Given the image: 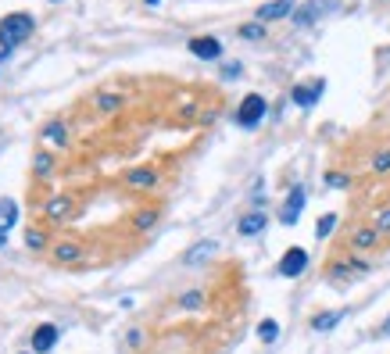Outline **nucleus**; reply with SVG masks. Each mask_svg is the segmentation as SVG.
<instances>
[{"label": "nucleus", "mask_w": 390, "mask_h": 354, "mask_svg": "<svg viewBox=\"0 0 390 354\" xmlns=\"http://www.w3.org/2000/svg\"><path fill=\"white\" fill-rule=\"evenodd\" d=\"M14 222H18V207H14V201H0V233H8Z\"/></svg>", "instance_id": "ddd939ff"}, {"label": "nucleus", "mask_w": 390, "mask_h": 354, "mask_svg": "<svg viewBox=\"0 0 390 354\" xmlns=\"http://www.w3.org/2000/svg\"><path fill=\"white\" fill-rule=\"evenodd\" d=\"M200 301H205V297H200L197 290H194V294H186V297H183V308H200Z\"/></svg>", "instance_id": "393cba45"}, {"label": "nucleus", "mask_w": 390, "mask_h": 354, "mask_svg": "<svg viewBox=\"0 0 390 354\" xmlns=\"http://www.w3.org/2000/svg\"><path fill=\"white\" fill-rule=\"evenodd\" d=\"M190 54L205 58V61H215L218 54H222V43L211 40V36H197V40H190Z\"/></svg>", "instance_id": "423d86ee"}, {"label": "nucleus", "mask_w": 390, "mask_h": 354, "mask_svg": "<svg viewBox=\"0 0 390 354\" xmlns=\"http://www.w3.org/2000/svg\"><path fill=\"white\" fill-rule=\"evenodd\" d=\"M372 229L376 233H390V207H380L376 218H372Z\"/></svg>", "instance_id": "a211bd4d"}, {"label": "nucleus", "mask_w": 390, "mask_h": 354, "mask_svg": "<svg viewBox=\"0 0 390 354\" xmlns=\"http://www.w3.org/2000/svg\"><path fill=\"white\" fill-rule=\"evenodd\" d=\"M261 118H265V97H258V93L244 97V104L237 108V122H240L244 129H255Z\"/></svg>", "instance_id": "f03ea898"}, {"label": "nucleus", "mask_w": 390, "mask_h": 354, "mask_svg": "<svg viewBox=\"0 0 390 354\" xmlns=\"http://www.w3.org/2000/svg\"><path fill=\"white\" fill-rule=\"evenodd\" d=\"M301 212H304V186H294L290 197H287V204H283V212H279V222L294 225V222L301 218Z\"/></svg>", "instance_id": "20e7f679"}, {"label": "nucleus", "mask_w": 390, "mask_h": 354, "mask_svg": "<svg viewBox=\"0 0 390 354\" xmlns=\"http://www.w3.org/2000/svg\"><path fill=\"white\" fill-rule=\"evenodd\" d=\"M211 254H215V244L208 240V244H197V247H190V251H186V257H183V262L190 265V268H197V265H205Z\"/></svg>", "instance_id": "9d476101"}, {"label": "nucleus", "mask_w": 390, "mask_h": 354, "mask_svg": "<svg viewBox=\"0 0 390 354\" xmlns=\"http://www.w3.org/2000/svg\"><path fill=\"white\" fill-rule=\"evenodd\" d=\"M304 268H308V251H301V247H290L283 257H279V276H287V279L301 276Z\"/></svg>", "instance_id": "7ed1b4c3"}, {"label": "nucleus", "mask_w": 390, "mask_h": 354, "mask_svg": "<svg viewBox=\"0 0 390 354\" xmlns=\"http://www.w3.org/2000/svg\"><path fill=\"white\" fill-rule=\"evenodd\" d=\"M65 212H68V201H65V197H57V201L47 204V215H54V218H61Z\"/></svg>", "instance_id": "aec40b11"}, {"label": "nucleus", "mask_w": 390, "mask_h": 354, "mask_svg": "<svg viewBox=\"0 0 390 354\" xmlns=\"http://www.w3.org/2000/svg\"><path fill=\"white\" fill-rule=\"evenodd\" d=\"M47 136H51V140H65V125H51V129H47Z\"/></svg>", "instance_id": "a878e982"}, {"label": "nucleus", "mask_w": 390, "mask_h": 354, "mask_svg": "<svg viewBox=\"0 0 390 354\" xmlns=\"http://www.w3.org/2000/svg\"><path fill=\"white\" fill-rule=\"evenodd\" d=\"M25 244L33 247V251H40V247H43V233H36V229H29V236H25Z\"/></svg>", "instance_id": "5701e85b"}, {"label": "nucleus", "mask_w": 390, "mask_h": 354, "mask_svg": "<svg viewBox=\"0 0 390 354\" xmlns=\"http://www.w3.org/2000/svg\"><path fill=\"white\" fill-rule=\"evenodd\" d=\"M4 244H8V236H4V233H0V247H4Z\"/></svg>", "instance_id": "c85d7f7f"}, {"label": "nucleus", "mask_w": 390, "mask_h": 354, "mask_svg": "<svg viewBox=\"0 0 390 354\" xmlns=\"http://www.w3.org/2000/svg\"><path fill=\"white\" fill-rule=\"evenodd\" d=\"M383 336H390V315H387V322H383Z\"/></svg>", "instance_id": "cd10ccee"}, {"label": "nucleus", "mask_w": 390, "mask_h": 354, "mask_svg": "<svg viewBox=\"0 0 390 354\" xmlns=\"http://www.w3.org/2000/svg\"><path fill=\"white\" fill-rule=\"evenodd\" d=\"M322 90H326V83H322V79H315V83H308V86H294L290 97H294V104H298V108H311L322 97Z\"/></svg>", "instance_id": "39448f33"}, {"label": "nucleus", "mask_w": 390, "mask_h": 354, "mask_svg": "<svg viewBox=\"0 0 390 354\" xmlns=\"http://www.w3.org/2000/svg\"><path fill=\"white\" fill-rule=\"evenodd\" d=\"M154 218H158L154 212H144V215H136V229H147V225H154Z\"/></svg>", "instance_id": "b1692460"}, {"label": "nucleus", "mask_w": 390, "mask_h": 354, "mask_svg": "<svg viewBox=\"0 0 390 354\" xmlns=\"http://www.w3.org/2000/svg\"><path fill=\"white\" fill-rule=\"evenodd\" d=\"M376 240H380L376 229H358V233L351 236V244H354V247H362V251H369V247H376Z\"/></svg>", "instance_id": "4468645a"}, {"label": "nucleus", "mask_w": 390, "mask_h": 354, "mask_svg": "<svg viewBox=\"0 0 390 354\" xmlns=\"http://www.w3.org/2000/svg\"><path fill=\"white\" fill-rule=\"evenodd\" d=\"M294 11V0H272V4L258 8V22H276V18H287Z\"/></svg>", "instance_id": "0eeeda50"}, {"label": "nucleus", "mask_w": 390, "mask_h": 354, "mask_svg": "<svg viewBox=\"0 0 390 354\" xmlns=\"http://www.w3.org/2000/svg\"><path fill=\"white\" fill-rule=\"evenodd\" d=\"M25 36H33V14L18 11V14H8V18L0 22V47H4V54L14 51Z\"/></svg>", "instance_id": "f257e3e1"}, {"label": "nucleus", "mask_w": 390, "mask_h": 354, "mask_svg": "<svg viewBox=\"0 0 390 354\" xmlns=\"http://www.w3.org/2000/svg\"><path fill=\"white\" fill-rule=\"evenodd\" d=\"M348 312H322V315H315L311 318V329L315 333H330V329H337V322L344 318Z\"/></svg>", "instance_id": "9b49d317"}, {"label": "nucleus", "mask_w": 390, "mask_h": 354, "mask_svg": "<svg viewBox=\"0 0 390 354\" xmlns=\"http://www.w3.org/2000/svg\"><path fill=\"white\" fill-rule=\"evenodd\" d=\"M258 336H261V340H265V344H272V340H276V336H279V326H276V322H272V318H265V322H261V326H258Z\"/></svg>", "instance_id": "dca6fc26"}, {"label": "nucleus", "mask_w": 390, "mask_h": 354, "mask_svg": "<svg viewBox=\"0 0 390 354\" xmlns=\"http://www.w3.org/2000/svg\"><path fill=\"white\" fill-rule=\"evenodd\" d=\"M54 344H57V326L47 322V326H40L36 336H33V351H51Z\"/></svg>", "instance_id": "6e6552de"}, {"label": "nucleus", "mask_w": 390, "mask_h": 354, "mask_svg": "<svg viewBox=\"0 0 390 354\" xmlns=\"http://www.w3.org/2000/svg\"><path fill=\"white\" fill-rule=\"evenodd\" d=\"M54 257H57V265H61V262H79L83 251L75 247V244H61V247H54Z\"/></svg>", "instance_id": "2eb2a0df"}, {"label": "nucleus", "mask_w": 390, "mask_h": 354, "mask_svg": "<svg viewBox=\"0 0 390 354\" xmlns=\"http://www.w3.org/2000/svg\"><path fill=\"white\" fill-rule=\"evenodd\" d=\"M154 183H158V175H154L151 168H136V172H129V186H133V190H151Z\"/></svg>", "instance_id": "f8f14e48"}, {"label": "nucleus", "mask_w": 390, "mask_h": 354, "mask_svg": "<svg viewBox=\"0 0 390 354\" xmlns=\"http://www.w3.org/2000/svg\"><path fill=\"white\" fill-rule=\"evenodd\" d=\"M372 168H376V172H390V151H380L376 157H372Z\"/></svg>", "instance_id": "412c9836"}, {"label": "nucleus", "mask_w": 390, "mask_h": 354, "mask_svg": "<svg viewBox=\"0 0 390 354\" xmlns=\"http://www.w3.org/2000/svg\"><path fill=\"white\" fill-rule=\"evenodd\" d=\"M222 75H226V79H233V75H240V64H237V61H233V64H226V68H222Z\"/></svg>", "instance_id": "bb28decb"}, {"label": "nucleus", "mask_w": 390, "mask_h": 354, "mask_svg": "<svg viewBox=\"0 0 390 354\" xmlns=\"http://www.w3.org/2000/svg\"><path fill=\"white\" fill-rule=\"evenodd\" d=\"M265 225H269V218H265L261 212H251V215H244V218H240L237 229H240V236H255V233L265 229Z\"/></svg>", "instance_id": "1a4fd4ad"}, {"label": "nucleus", "mask_w": 390, "mask_h": 354, "mask_svg": "<svg viewBox=\"0 0 390 354\" xmlns=\"http://www.w3.org/2000/svg\"><path fill=\"white\" fill-rule=\"evenodd\" d=\"M240 36L244 40H261L265 29H261V22H247V25H240Z\"/></svg>", "instance_id": "6ab92c4d"}, {"label": "nucleus", "mask_w": 390, "mask_h": 354, "mask_svg": "<svg viewBox=\"0 0 390 354\" xmlns=\"http://www.w3.org/2000/svg\"><path fill=\"white\" fill-rule=\"evenodd\" d=\"M333 225H337V215H322V218H319V225H315V236H319V240H326V236L333 233Z\"/></svg>", "instance_id": "f3484780"}, {"label": "nucleus", "mask_w": 390, "mask_h": 354, "mask_svg": "<svg viewBox=\"0 0 390 354\" xmlns=\"http://www.w3.org/2000/svg\"><path fill=\"white\" fill-rule=\"evenodd\" d=\"M326 183H330L333 190H344L348 186V175L344 172H330V175H326Z\"/></svg>", "instance_id": "4be33fe9"}]
</instances>
